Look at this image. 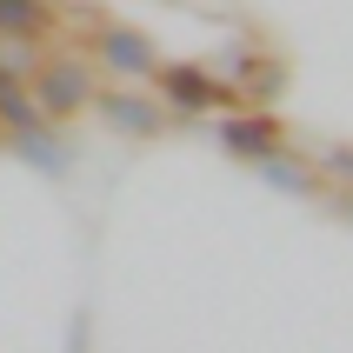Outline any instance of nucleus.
Returning <instances> with one entry per match:
<instances>
[{"label":"nucleus","mask_w":353,"mask_h":353,"mask_svg":"<svg viewBox=\"0 0 353 353\" xmlns=\"http://www.w3.org/2000/svg\"><path fill=\"white\" fill-rule=\"evenodd\" d=\"M27 87H34V107H40V120L67 127V120L94 114L100 67H94L87 54H40V60H34V74H27Z\"/></svg>","instance_id":"1"},{"label":"nucleus","mask_w":353,"mask_h":353,"mask_svg":"<svg viewBox=\"0 0 353 353\" xmlns=\"http://www.w3.org/2000/svg\"><path fill=\"white\" fill-rule=\"evenodd\" d=\"M154 100L174 120H207V114H234L240 107L234 80H220L207 60H160L154 67Z\"/></svg>","instance_id":"2"},{"label":"nucleus","mask_w":353,"mask_h":353,"mask_svg":"<svg viewBox=\"0 0 353 353\" xmlns=\"http://www.w3.org/2000/svg\"><path fill=\"white\" fill-rule=\"evenodd\" d=\"M94 67L107 80H120V87H140V80H154V67L167 54H160V40L147 34V27H134V20H94Z\"/></svg>","instance_id":"3"},{"label":"nucleus","mask_w":353,"mask_h":353,"mask_svg":"<svg viewBox=\"0 0 353 353\" xmlns=\"http://www.w3.org/2000/svg\"><path fill=\"white\" fill-rule=\"evenodd\" d=\"M214 147L240 167H260V160H274L287 147V120L274 107H234V114L214 120Z\"/></svg>","instance_id":"4"},{"label":"nucleus","mask_w":353,"mask_h":353,"mask_svg":"<svg viewBox=\"0 0 353 353\" xmlns=\"http://www.w3.org/2000/svg\"><path fill=\"white\" fill-rule=\"evenodd\" d=\"M94 114H100V127L120 134V140H160L167 127H174V114H167L147 87H120V80L94 94Z\"/></svg>","instance_id":"5"},{"label":"nucleus","mask_w":353,"mask_h":353,"mask_svg":"<svg viewBox=\"0 0 353 353\" xmlns=\"http://www.w3.org/2000/svg\"><path fill=\"white\" fill-rule=\"evenodd\" d=\"M0 154L20 160V167H34L40 180H67V174H74V160H80L74 140L60 134L54 120H40V127H27V134H7V140H0Z\"/></svg>","instance_id":"6"},{"label":"nucleus","mask_w":353,"mask_h":353,"mask_svg":"<svg viewBox=\"0 0 353 353\" xmlns=\"http://www.w3.org/2000/svg\"><path fill=\"white\" fill-rule=\"evenodd\" d=\"M27 127H40L34 87H27V74H14V67L0 60V140H7V134H27Z\"/></svg>","instance_id":"7"},{"label":"nucleus","mask_w":353,"mask_h":353,"mask_svg":"<svg viewBox=\"0 0 353 353\" xmlns=\"http://www.w3.org/2000/svg\"><path fill=\"white\" fill-rule=\"evenodd\" d=\"M47 27H54V0H0V40H27V47H40Z\"/></svg>","instance_id":"8"},{"label":"nucleus","mask_w":353,"mask_h":353,"mask_svg":"<svg viewBox=\"0 0 353 353\" xmlns=\"http://www.w3.org/2000/svg\"><path fill=\"white\" fill-rule=\"evenodd\" d=\"M254 174L267 180L274 194H287V200H314V187H320V174H314V167H307V160H294V154H287V147H280L274 160H260Z\"/></svg>","instance_id":"9"},{"label":"nucleus","mask_w":353,"mask_h":353,"mask_svg":"<svg viewBox=\"0 0 353 353\" xmlns=\"http://www.w3.org/2000/svg\"><path fill=\"white\" fill-rule=\"evenodd\" d=\"M314 174L353 194V140H327V147H320V160H314Z\"/></svg>","instance_id":"10"},{"label":"nucleus","mask_w":353,"mask_h":353,"mask_svg":"<svg viewBox=\"0 0 353 353\" xmlns=\"http://www.w3.org/2000/svg\"><path fill=\"white\" fill-rule=\"evenodd\" d=\"M347 220H353V194H347Z\"/></svg>","instance_id":"11"}]
</instances>
